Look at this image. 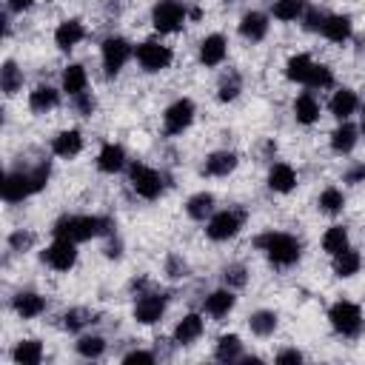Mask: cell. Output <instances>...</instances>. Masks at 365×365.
Listing matches in <instances>:
<instances>
[{"label":"cell","instance_id":"38","mask_svg":"<svg viewBox=\"0 0 365 365\" xmlns=\"http://www.w3.org/2000/svg\"><path fill=\"white\" fill-rule=\"evenodd\" d=\"M317 205H319V211H322V214H328V217H336V214L345 208V194H342V188H336V185H328V188H322V194H319Z\"/></svg>","mask_w":365,"mask_h":365},{"label":"cell","instance_id":"48","mask_svg":"<svg viewBox=\"0 0 365 365\" xmlns=\"http://www.w3.org/2000/svg\"><path fill=\"white\" fill-rule=\"evenodd\" d=\"M165 274H168L171 279L185 277V259H182V257H177V254H171V257L165 259Z\"/></svg>","mask_w":365,"mask_h":365},{"label":"cell","instance_id":"20","mask_svg":"<svg viewBox=\"0 0 365 365\" xmlns=\"http://www.w3.org/2000/svg\"><path fill=\"white\" fill-rule=\"evenodd\" d=\"M83 151V134L77 128H66L60 134H54L51 140V154L60 157V160H71Z\"/></svg>","mask_w":365,"mask_h":365},{"label":"cell","instance_id":"23","mask_svg":"<svg viewBox=\"0 0 365 365\" xmlns=\"http://www.w3.org/2000/svg\"><path fill=\"white\" fill-rule=\"evenodd\" d=\"M86 88H88V74H86V68H83L80 63H68V66L63 68V74H60V91L68 94V97H77V94H83Z\"/></svg>","mask_w":365,"mask_h":365},{"label":"cell","instance_id":"43","mask_svg":"<svg viewBox=\"0 0 365 365\" xmlns=\"http://www.w3.org/2000/svg\"><path fill=\"white\" fill-rule=\"evenodd\" d=\"M222 282L228 285V288H245V282H248V268L242 265V262H228L225 268H222Z\"/></svg>","mask_w":365,"mask_h":365},{"label":"cell","instance_id":"28","mask_svg":"<svg viewBox=\"0 0 365 365\" xmlns=\"http://www.w3.org/2000/svg\"><path fill=\"white\" fill-rule=\"evenodd\" d=\"M334 262H331V268H334V274L339 277V279H348V277H354V274H359V268H362V254L356 251V248H345V251H339V254H334L331 257Z\"/></svg>","mask_w":365,"mask_h":365},{"label":"cell","instance_id":"36","mask_svg":"<svg viewBox=\"0 0 365 365\" xmlns=\"http://www.w3.org/2000/svg\"><path fill=\"white\" fill-rule=\"evenodd\" d=\"M348 245H351V242H348V228H345V225H331V228H325V234H322V251H325L328 257L345 251Z\"/></svg>","mask_w":365,"mask_h":365},{"label":"cell","instance_id":"29","mask_svg":"<svg viewBox=\"0 0 365 365\" xmlns=\"http://www.w3.org/2000/svg\"><path fill=\"white\" fill-rule=\"evenodd\" d=\"M294 120L302 123V125H314L319 120V100L311 91L297 94V100H294Z\"/></svg>","mask_w":365,"mask_h":365},{"label":"cell","instance_id":"45","mask_svg":"<svg viewBox=\"0 0 365 365\" xmlns=\"http://www.w3.org/2000/svg\"><path fill=\"white\" fill-rule=\"evenodd\" d=\"M322 17H325V11H319V9H311V6H308L299 23H302V29H305V31H317V34H319V26H322Z\"/></svg>","mask_w":365,"mask_h":365},{"label":"cell","instance_id":"37","mask_svg":"<svg viewBox=\"0 0 365 365\" xmlns=\"http://www.w3.org/2000/svg\"><path fill=\"white\" fill-rule=\"evenodd\" d=\"M74 351L83 359H100L106 354V339L100 334H80V339L74 342Z\"/></svg>","mask_w":365,"mask_h":365},{"label":"cell","instance_id":"4","mask_svg":"<svg viewBox=\"0 0 365 365\" xmlns=\"http://www.w3.org/2000/svg\"><path fill=\"white\" fill-rule=\"evenodd\" d=\"M328 322L331 328L339 334V336H359L362 328H365V317H362V308L351 299H336L331 308H328Z\"/></svg>","mask_w":365,"mask_h":365},{"label":"cell","instance_id":"31","mask_svg":"<svg viewBox=\"0 0 365 365\" xmlns=\"http://www.w3.org/2000/svg\"><path fill=\"white\" fill-rule=\"evenodd\" d=\"M214 359L220 362H240L242 359V339L237 334H222L214 345Z\"/></svg>","mask_w":365,"mask_h":365},{"label":"cell","instance_id":"32","mask_svg":"<svg viewBox=\"0 0 365 365\" xmlns=\"http://www.w3.org/2000/svg\"><path fill=\"white\" fill-rule=\"evenodd\" d=\"M11 359L17 365H40L43 362V342L40 339H20L11 351Z\"/></svg>","mask_w":365,"mask_h":365},{"label":"cell","instance_id":"19","mask_svg":"<svg viewBox=\"0 0 365 365\" xmlns=\"http://www.w3.org/2000/svg\"><path fill=\"white\" fill-rule=\"evenodd\" d=\"M225 54H228V40L222 34L214 31V34L202 37V43H200V63L202 66L214 68V66H220L225 60Z\"/></svg>","mask_w":365,"mask_h":365},{"label":"cell","instance_id":"33","mask_svg":"<svg viewBox=\"0 0 365 365\" xmlns=\"http://www.w3.org/2000/svg\"><path fill=\"white\" fill-rule=\"evenodd\" d=\"M305 9H308V0H274V3H271V14H274V20H279V23L302 20Z\"/></svg>","mask_w":365,"mask_h":365},{"label":"cell","instance_id":"9","mask_svg":"<svg viewBox=\"0 0 365 365\" xmlns=\"http://www.w3.org/2000/svg\"><path fill=\"white\" fill-rule=\"evenodd\" d=\"M131 57H134V46H131L125 37H120V34L106 37L103 46H100V60H103V68H106L108 77H111V74H120L123 66H125Z\"/></svg>","mask_w":365,"mask_h":365},{"label":"cell","instance_id":"47","mask_svg":"<svg viewBox=\"0 0 365 365\" xmlns=\"http://www.w3.org/2000/svg\"><path fill=\"white\" fill-rule=\"evenodd\" d=\"M71 103H74V108H77V114L80 117H88L91 111H94V97H91V91H83V94H77V97H71Z\"/></svg>","mask_w":365,"mask_h":365},{"label":"cell","instance_id":"10","mask_svg":"<svg viewBox=\"0 0 365 365\" xmlns=\"http://www.w3.org/2000/svg\"><path fill=\"white\" fill-rule=\"evenodd\" d=\"M77 245L80 242H74V240H63V237H54L46 248H43V254H40V259L51 268V271H71L74 265H77Z\"/></svg>","mask_w":365,"mask_h":365},{"label":"cell","instance_id":"51","mask_svg":"<svg viewBox=\"0 0 365 365\" xmlns=\"http://www.w3.org/2000/svg\"><path fill=\"white\" fill-rule=\"evenodd\" d=\"M34 3H37V0H6V9H9L11 14H23V11H29Z\"/></svg>","mask_w":365,"mask_h":365},{"label":"cell","instance_id":"50","mask_svg":"<svg viewBox=\"0 0 365 365\" xmlns=\"http://www.w3.org/2000/svg\"><path fill=\"white\" fill-rule=\"evenodd\" d=\"M345 182H351V185H359V182H365V163H356V165H351V168L345 171Z\"/></svg>","mask_w":365,"mask_h":365},{"label":"cell","instance_id":"34","mask_svg":"<svg viewBox=\"0 0 365 365\" xmlns=\"http://www.w3.org/2000/svg\"><path fill=\"white\" fill-rule=\"evenodd\" d=\"M0 88H3L6 97H14L23 88V68L14 60H6L0 66Z\"/></svg>","mask_w":365,"mask_h":365},{"label":"cell","instance_id":"35","mask_svg":"<svg viewBox=\"0 0 365 365\" xmlns=\"http://www.w3.org/2000/svg\"><path fill=\"white\" fill-rule=\"evenodd\" d=\"M277 322H279V317H277L274 311L259 308V311H254V314L248 317V331H251L254 336H271V334L277 331Z\"/></svg>","mask_w":365,"mask_h":365},{"label":"cell","instance_id":"8","mask_svg":"<svg viewBox=\"0 0 365 365\" xmlns=\"http://www.w3.org/2000/svg\"><path fill=\"white\" fill-rule=\"evenodd\" d=\"M134 57H137V63H140L143 71L157 74V71H165L171 66L174 51L168 46H163L160 40H143V43L134 46Z\"/></svg>","mask_w":365,"mask_h":365},{"label":"cell","instance_id":"6","mask_svg":"<svg viewBox=\"0 0 365 365\" xmlns=\"http://www.w3.org/2000/svg\"><path fill=\"white\" fill-rule=\"evenodd\" d=\"M245 225V211L242 208H222V211H214L205 222V237L214 240V242H225L231 237H237Z\"/></svg>","mask_w":365,"mask_h":365},{"label":"cell","instance_id":"18","mask_svg":"<svg viewBox=\"0 0 365 365\" xmlns=\"http://www.w3.org/2000/svg\"><path fill=\"white\" fill-rule=\"evenodd\" d=\"M237 163H240V157H237L234 151L220 148V151H211V154L205 157L202 174H205V177H228V174L237 168Z\"/></svg>","mask_w":365,"mask_h":365},{"label":"cell","instance_id":"7","mask_svg":"<svg viewBox=\"0 0 365 365\" xmlns=\"http://www.w3.org/2000/svg\"><path fill=\"white\" fill-rule=\"evenodd\" d=\"M188 20V9L182 0H157L151 9V26L160 34H174L185 26Z\"/></svg>","mask_w":365,"mask_h":365},{"label":"cell","instance_id":"40","mask_svg":"<svg viewBox=\"0 0 365 365\" xmlns=\"http://www.w3.org/2000/svg\"><path fill=\"white\" fill-rule=\"evenodd\" d=\"M334 86V71H331V66H325V63H314L311 66V71H308V80H305V88H311V91H322V88H331Z\"/></svg>","mask_w":365,"mask_h":365},{"label":"cell","instance_id":"39","mask_svg":"<svg viewBox=\"0 0 365 365\" xmlns=\"http://www.w3.org/2000/svg\"><path fill=\"white\" fill-rule=\"evenodd\" d=\"M311 66H314V60H311L308 54H294V57H288V63H285V77H288L291 83L305 86Z\"/></svg>","mask_w":365,"mask_h":365},{"label":"cell","instance_id":"15","mask_svg":"<svg viewBox=\"0 0 365 365\" xmlns=\"http://www.w3.org/2000/svg\"><path fill=\"white\" fill-rule=\"evenodd\" d=\"M83 37H86V26L77 17H68V20L57 23V29H54V46L60 51H71L77 43H83Z\"/></svg>","mask_w":365,"mask_h":365},{"label":"cell","instance_id":"1","mask_svg":"<svg viewBox=\"0 0 365 365\" xmlns=\"http://www.w3.org/2000/svg\"><path fill=\"white\" fill-rule=\"evenodd\" d=\"M51 177V165L48 160L37 163V165H26V168H11L3 177V200L6 202H23L34 194H40L48 185Z\"/></svg>","mask_w":365,"mask_h":365},{"label":"cell","instance_id":"30","mask_svg":"<svg viewBox=\"0 0 365 365\" xmlns=\"http://www.w3.org/2000/svg\"><path fill=\"white\" fill-rule=\"evenodd\" d=\"M185 214H188L191 220H197V222H205V220L214 214V194H211V191H197V194H191L188 202H185Z\"/></svg>","mask_w":365,"mask_h":365},{"label":"cell","instance_id":"17","mask_svg":"<svg viewBox=\"0 0 365 365\" xmlns=\"http://www.w3.org/2000/svg\"><path fill=\"white\" fill-rule=\"evenodd\" d=\"M234 305H237V297H234V288H228V285L211 291V294L202 299V311H205L208 317H214V319L228 317V314L234 311Z\"/></svg>","mask_w":365,"mask_h":365},{"label":"cell","instance_id":"49","mask_svg":"<svg viewBox=\"0 0 365 365\" xmlns=\"http://www.w3.org/2000/svg\"><path fill=\"white\" fill-rule=\"evenodd\" d=\"M274 362H279V365H297V362H302V354L297 348H285V351H279L274 356Z\"/></svg>","mask_w":365,"mask_h":365},{"label":"cell","instance_id":"24","mask_svg":"<svg viewBox=\"0 0 365 365\" xmlns=\"http://www.w3.org/2000/svg\"><path fill=\"white\" fill-rule=\"evenodd\" d=\"M202 331H205V322H202V317L200 314H185L177 325H174V342L177 345H191V342H197L200 336H202Z\"/></svg>","mask_w":365,"mask_h":365},{"label":"cell","instance_id":"3","mask_svg":"<svg viewBox=\"0 0 365 365\" xmlns=\"http://www.w3.org/2000/svg\"><path fill=\"white\" fill-rule=\"evenodd\" d=\"M257 248L265 254V259L274 268H291L302 257V242L294 234L285 231H265L257 237Z\"/></svg>","mask_w":365,"mask_h":365},{"label":"cell","instance_id":"42","mask_svg":"<svg viewBox=\"0 0 365 365\" xmlns=\"http://www.w3.org/2000/svg\"><path fill=\"white\" fill-rule=\"evenodd\" d=\"M94 319H91V311H86V308H68L66 314H63V328L68 331V334H80L86 325H91Z\"/></svg>","mask_w":365,"mask_h":365},{"label":"cell","instance_id":"21","mask_svg":"<svg viewBox=\"0 0 365 365\" xmlns=\"http://www.w3.org/2000/svg\"><path fill=\"white\" fill-rule=\"evenodd\" d=\"M265 182H268V188L274 194H291L297 188V171L288 163H274L268 168V180Z\"/></svg>","mask_w":365,"mask_h":365},{"label":"cell","instance_id":"14","mask_svg":"<svg viewBox=\"0 0 365 365\" xmlns=\"http://www.w3.org/2000/svg\"><path fill=\"white\" fill-rule=\"evenodd\" d=\"M319 34L331 43H348L351 34H354V23H351L348 14H325L322 26H319Z\"/></svg>","mask_w":365,"mask_h":365},{"label":"cell","instance_id":"22","mask_svg":"<svg viewBox=\"0 0 365 365\" xmlns=\"http://www.w3.org/2000/svg\"><path fill=\"white\" fill-rule=\"evenodd\" d=\"M359 143V128L348 120H339V125L331 131V151L334 154H351Z\"/></svg>","mask_w":365,"mask_h":365},{"label":"cell","instance_id":"46","mask_svg":"<svg viewBox=\"0 0 365 365\" xmlns=\"http://www.w3.org/2000/svg\"><path fill=\"white\" fill-rule=\"evenodd\" d=\"M154 359H157L154 351H143V348H134V351H128V354L123 356L125 365H151Z\"/></svg>","mask_w":365,"mask_h":365},{"label":"cell","instance_id":"16","mask_svg":"<svg viewBox=\"0 0 365 365\" xmlns=\"http://www.w3.org/2000/svg\"><path fill=\"white\" fill-rule=\"evenodd\" d=\"M125 165H128V154H125V148L120 143H106L97 151V171H103V174H120Z\"/></svg>","mask_w":365,"mask_h":365},{"label":"cell","instance_id":"52","mask_svg":"<svg viewBox=\"0 0 365 365\" xmlns=\"http://www.w3.org/2000/svg\"><path fill=\"white\" fill-rule=\"evenodd\" d=\"M359 134L365 137V111H362V117H359Z\"/></svg>","mask_w":365,"mask_h":365},{"label":"cell","instance_id":"11","mask_svg":"<svg viewBox=\"0 0 365 365\" xmlns=\"http://www.w3.org/2000/svg\"><path fill=\"white\" fill-rule=\"evenodd\" d=\"M194 114H197L194 100H188V97L174 100V103L163 111V131H165L168 137H177V134H182V131H188V125L194 123Z\"/></svg>","mask_w":365,"mask_h":365},{"label":"cell","instance_id":"26","mask_svg":"<svg viewBox=\"0 0 365 365\" xmlns=\"http://www.w3.org/2000/svg\"><path fill=\"white\" fill-rule=\"evenodd\" d=\"M356 108H359V97H356L354 88H336L334 97L328 100V111H331L336 120H348Z\"/></svg>","mask_w":365,"mask_h":365},{"label":"cell","instance_id":"41","mask_svg":"<svg viewBox=\"0 0 365 365\" xmlns=\"http://www.w3.org/2000/svg\"><path fill=\"white\" fill-rule=\"evenodd\" d=\"M240 91H242V80H240L237 71H231V74H225V77L220 80V86H217V100H220V103H231V100L240 97Z\"/></svg>","mask_w":365,"mask_h":365},{"label":"cell","instance_id":"25","mask_svg":"<svg viewBox=\"0 0 365 365\" xmlns=\"http://www.w3.org/2000/svg\"><path fill=\"white\" fill-rule=\"evenodd\" d=\"M268 17L262 14V11H245L242 17H240V34L248 40V43H259V40H265V34H268Z\"/></svg>","mask_w":365,"mask_h":365},{"label":"cell","instance_id":"27","mask_svg":"<svg viewBox=\"0 0 365 365\" xmlns=\"http://www.w3.org/2000/svg\"><path fill=\"white\" fill-rule=\"evenodd\" d=\"M57 106H60V91L54 86H37L29 91V108L34 114H48Z\"/></svg>","mask_w":365,"mask_h":365},{"label":"cell","instance_id":"2","mask_svg":"<svg viewBox=\"0 0 365 365\" xmlns=\"http://www.w3.org/2000/svg\"><path fill=\"white\" fill-rule=\"evenodd\" d=\"M111 231H114V222L100 214H63L51 225V237H63V240H74V242L108 237Z\"/></svg>","mask_w":365,"mask_h":365},{"label":"cell","instance_id":"12","mask_svg":"<svg viewBox=\"0 0 365 365\" xmlns=\"http://www.w3.org/2000/svg\"><path fill=\"white\" fill-rule=\"evenodd\" d=\"M165 305H168L165 294H160V291H140L137 302H134V319L140 325H154V322L163 319Z\"/></svg>","mask_w":365,"mask_h":365},{"label":"cell","instance_id":"13","mask_svg":"<svg viewBox=\"0 0 365 365\" xmlns=\"http://www.w3.org/2000/svg\"><path fill=\"white\" fill-rule=\"evenodd\" d=\"M46 308H48V302H46V297L37 294V291H17V294L11 297V311H14L20 319H34V317L46 314Z\"/></svg>","mask_w":365,"mask_h":365},{"label":"cell","instance_id":"5","mask_svg":"<svg viewBox=\"0 0 365 365\" xmlns=\"http://www.w3.org/2000/svg\"><path fill=\"white\" fill-rule=\"evenodd\" d=\"M128 182H131L134 194L143 197V200H157V197H163V191H165L163 174H160L157 168L140 163V160L128 163Z\"/></svg>","mask_w":365,"mask_h":365},{"label":"cell","instance_id":"44","mask_svg":"<svg viewBox=\"0 0 365 365\" xmlns=\"http://www.w3.org/2000/svg\"><path fill=\"white\" fill-rule=\"evenodd\" d=\"M6 242H9V248H11V251H20V254H23V251H29V248L37 242V234H34V231H29V228H17V231H11V234H9V240H6Z\"/></svg>","mask_w":365,"mask_h":365}]
</instances>
